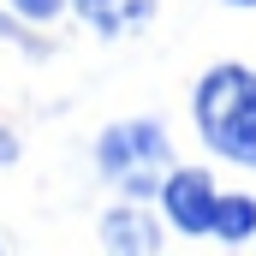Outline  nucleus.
<instances>
[{
	"instance_id": "nucleus-1",
	"label": "nucleus",
	"mask_w": 256,
	"mask_h": 256,
	"mask_svg": "<svg viewBox=\"0 0 256 256\" xmlns=\"http://www.w3.org/2000/svg\"><path fill=\"white\" fill-rule=\"evenodd\" d=\"M191 114H196V131L214 155L238 161V167H256V72L250 66H214L202 72L191 96Z\"/></svg>"
},
{
	"instance_id": "nucleus-2",
	"label": "nucleus",
	"mask_w": 256,
	"mask_h": 256,
	"mask_svg": "<svg viewBox=\"0 0 256 256\" xmlns=\"http://www.w3.org/2000/svg\"><path fill=\"white\" fill-rule=\"evenodd\" d=\"M155 196H161L167 220H173L185 238H226V244H244V238L256 232V196H220L202 167H173Z\"/></svg>"
},
{
	"instance_id": "nucleus-3",
	"label": "nucleus",
	"mask_w": 256,
	"mask_h": 256,
	"mask_svg": "<svg viewBox=\"0 0 256 256\" xmlns=\"http://www.w3.org/2000/svg\"><path fill=\"white\" fill-rule=\"evenodd\" d=\"M96 167L114 191L149 196L173 173V143H167L161 120H120V126H108L96 137Z\"/></svg>"
},
{
	"instance_id": "nucleus-4",
	"label": "nucleus",
	"mask_w": 256,
	"mask_h": 256,
	"mask_svg": "<svg viewBox=\"0 0 256 256\" xmlns=\"http://www.w3.org/2000/svg\"><path fill=\"white\" fill-rule=\"evenodd\" d=\"M72 6H78V18H84L96 36H108V42L137 36V30L155 18V0H72Z\"/></svg>"
},
{
	"instance_id": "nucleus-5",
	"label": "nucleus",
	"mask_w": 256,
	"mask_h": 256,
	"mask_svg": "<svg viewBox=\"0 0 256 256\" xmlns=\"http://www.w3.org/2000/svg\"><path fill=\"white\" fill-rule=\"evenodd\" d=\"M102 244H108V250H155L161 232H155V220L131 202V208H108V214H102Z\"/></svg>"
},
{
	"instance_id": "nucleus-6",
	"label": "nucleus",
	"mask_w": 256,
	"mask_h": 256,
	"mask_svg": "<svg viewBox=\"0 0 256 256\" xmlns=\"http://www.w3.org/2000/svg\"><path fill=\"white\" fill-rule=\"evenodd\" d=\"M6 6H12V18H24V24H54V18H66L72 0H6Z\"/></svg>"
},
{
	"instance_id": "nucleus-7",
	"label": "nucleus",
	"mask_w": 256,
	"mask_h": 256,
	"mask_svg": "<svg viewBox=\"0 0 256 256\" xmlns=\"http://www.w3.org/2000/svg\"><path fill=\"white\" fill-rule=\"evenodd\" d=\"M12 161H18V131L0 126V167H12Z\"/></svg>"
},
{
	"instance_id": "nucleus-8",
	"label": "nucleus",
	"mask_w": 256,
	"mask_h": 256,
	"mask_svg": "<svg viewBox=\"0 0 256 256\" xmlns=\"http://www.w3.org/2000/svg\"><path fill=\"white\" fill-rule=\"evenodd\" d=\"M226 6H256V0H226Z\"/></svg>"
}]
</instances>
